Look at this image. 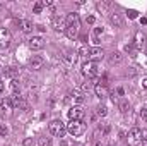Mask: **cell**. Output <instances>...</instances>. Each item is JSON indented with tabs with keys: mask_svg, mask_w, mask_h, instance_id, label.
<instances>
[{
	"mask_svg": "<svg viewBox=\"0 0 147 146\" xmlns=\"http://www.w3.org/2000/svg\"><path fill=\"white\" fill-rule=\"evenodd\" d=\"M128 17L130 19H135L137 17V10H128Z\"/></svg>",
	"mask_w": 147,
	"mask_h": 146,
	"instance_id": "31",
	"label": "cell"
},
{
	"mask_svg": "<svg viewBox=\"0 0 147 146\" xmlns=\"http://www.w3.org/2000/svg\"><path fill=\"white\" fill-rule=\"evenodd\" d=\"M135 46L137 48H144L146 46V36H144L142 31H137V35H135Z\"/></svg>",
	"mask_w": 147,
	"mask_h": 146,
	"instance_id": "17",
	"label": "cell"
},
{
	"mask_svg": "<svg viewBox=\"0 0 147 146\" xmlns=\"http://www.w3.org/2000/svg\"><path fill=\"white\" fill-rule=\"evenodd\" d=\"M43 64H45V60H43L41 57H33V59L29 60V67H31L33 71H39V69L43 67Z\"/></svg>",
	"mask_w": 147,
	"mask_h": 146,
	"instance_id": "14",
	"label": "cell"
},
{
	"mask_svg": "<svg viewBox=\"0 0 147 146\" xmlns=\"http://www.w3.org/2000/svg\"><path fill=\"white\" fill-rule=\"evenodd\" d=\"M65 23H67V28H69V26H77V28H80V21H79V16H77L75 12L67 14V17H65Z\"/></svg>",
	"mask_w": 147,
	"mask_h": 146,
	"instance_id": "10",
	"label": "cell"
},
{
	"mask_svg": "<svg viewBox=\"0 0 147 146\" xmlns=\"http://www.w3.org/2000/svg\"><path fill=\"white\" fill-rule=\"evenodd\" d=\"M67 131L72 134L74 138L82 136V134L86 132V124H84L82 120H70L69 126H67Z\"/></svg>",
	"mask_w": 147,
	"mask_h": 146,
	"instance_id": "2",
	"label": "cell"
},
{
	"mask_svg": "<svg viewBox=\"0 0 147 146\" xmlns=\"http://www.w3.org/2000/svg\"><path fill=\"white\" fill-rule=\"evenodd\" d=\"M7 132H9L7 127H5V126H0V134H2V136H7Z\"/></svg>",
	"mask_w": 147,
	"mask_h": 146,
	"instance_id": "32",
	"label": "cell"
},
{
	"mask_svg": "<svg viewBox=\"0 0 147 146\" xmlns=\"http://www.w3.org/2000/svg\"><path fill=\"white\" fill-rule=\"evenodd\" d=\"M120 110H121L123 113H127V112L130 110V103H128V100H125V98H123V100L120 102Z\"/></svg>",
	"mask_w": 147,
	"mask_h": 146,
	"instance_id": "22",
	"label": "cell"
},
{
	"mask_svg": "<svg viewBox=\"0 0 147 146\" xmlns=\"http://www.w3.org/2000/svg\"><path fill=\"white\" fill-rule=\"evenodd\" d=\"M118 95H120V96H123V95H125V91H123L121 88H118Z\"/></svg>",
	"mask_w": 147,
	"mask_h": 146,
	"instance_id": "35",
	"label": "cell"
},
{
	"mask_svg": "<svg viewBox=\"0 0 147 146\" xmlns=\"http://www.w3.org/2000/svg\"><path fill=\"white\" fill-rule=\"evenodd\" d=\"M77 57H80V59H89V48H87V46H82V48L77 52Z\"/></svg>",
	"mask_w": 147,
	"mask_h": 146,
	"instance_id": "21",
	"label": "cell"
},
{
	"mask_svg": "<svg viewBox=\"0 0 147 146\" xmlns=\"http://www.w3.org/2000/svg\"><path fill=\"white\" fill-rule=\"evenodd\" d=\"M96 113H98L99 117H106V115H108V108H106L105 105H99V107L96 108Z\"/></svg>",
	"mask_w": 147,
	"mask_h": 146,
	"instance_id": "23",
	"label": "cell"
},
{
	"mask_svg": "<svg viewBox=\"0 0 147 146\" xmlns=\"http://www.w3.org/2000/svg\"><path fill=\"white\" fill-rule=\"evenodd\" d=\"M12 110H14L12 100L3 98V100L0 102V117H10V115H12Z\"/></svg>",
	"mask_w": 147,
	"mask_h": 146,
	"instance_id": "3",
	"label": "cell"
},
{
	"mask_svg": "<svg viewBox=\"0 0 147 146\" xmlns=\"http://www.w3.org/2000/svg\"><path fill=\"white\" fill-rule=\"evenodd\" d=\"M94 93H96V96H98L99 100H105V98L108 96V88H106L105 84H96V86H94Z\"/></svg>",
	"mask_w": 147,
	"mask_h": 146,
	"instance_id": "11",
	"label": "cell"
},
{
	"mask_svg": "<svg viewBox=\"0 0 147 146\" xmlns=\"http://www.w3.org/2000/svg\"><path fill=\"white\" fill-rule=\"evenodd\" d=\"M19 28H21L22 33H31L33 31V23L28 21V19H21L19 21Z\"/></svg>",
	"mask_w": 147,
	"mask_h": 146,
	"instance_id": "15",
	"label": "cell"
},
{
	"mask_svg": "<svg viewBox=\"0 0 147 146\" xmlns=\"http://www.w3.org/2000/svg\"><path fill=\"white\" fill-rule=\"evenodd\" d=\"M10 40H12L10 31H9L7 28H0V48H5V46H9Z\"/></svg>",
	"mask_w": 147,
	"mask_h": 146,
	"instance_id": "8",
	"label": "cell"
},
{
	"mask_svg": "<svg viewBox=\"0 0 147 146\" xmlns=\"http://www.w3.org/2000/svg\"><path fill=\"white\" fill-rule=\"evenodd\" d=\"M140 115H142V117L147 120V105H144V107H142V110H140Z\"/></svg>",
	"mask_w": 147,
	"mask_h": 146,
	"instance_id": "30",
	"label": "cell"
},
{
	"mask_svg": "<svg viewBox=\"0 0 147 146\" xmlns=\"http://www.w3.org/2000/svg\"><path fill=\"white\" fill-rule=\"evenodd\" d=\"M41 10H43V3H41V2H36V3L33 5V12H34V14H41Z\"/></svg>",
	"mask_w": 147,
	"mask_h": 146,
	"instance_id": "25",
	"label": "cell"
},
{
	"mask_svg": "<svg viewBox=\"0 0 147 146\" xmlns=\"http://www.w3.org/2000/svg\"><path fill=\"white\" fill-rule=\"evenodd\" d=\"M3 5H5V3H3V2H0V9H3Z\"/></svg>",
	"mask_w": 147,
	"mask_h": 146,
	"instance_id": "39",
	"label": "cell"
},
{
	"mask_svg": "<svg viewBox=\"0 0 147 146\" xmlns=\"http://www.w3.org/2000/svg\"><path fill=\"white\" fill-rule=\"evenodd\" d=\"M110 2H99V3H98V5H96V7H98V9H99V10H106V9H110Z\"/></svg>",
	"mask_w": 147,
	"mask_h": 146,
	"instance_id": "26",
	"label": "cell"
},
{
	"mask_svg": "<svg viewBox=\"0 0 147 146\" xmlns=\"http://www.w3.org/2000/svg\"><path fill=\"white\" fill-rule=\"evenodd\" d=\"M12 105H14V108H26V102H24V98L19 96V95H14Z\"/></svg>",
	"mask_w": 147,
	"mask_h": 146,
	"instance_id": "16",
	"label": "cell"
},
{
	"mask_svg": "<svg viewBox=\"0 0 147 146\" xmlns=\"http://www.w3.org/2000/svg\"><path fill=\"white\" fill-rule=\"evenodd\" d=\"M103 59H105V50H103V48L94 46V48L89 50V60H91V62H99V60H103Z\"/></svg>",
	"mask_w": 147,
	"mask_h": 146,
	"instance_id": "7",
	"label": "cell"
},
{
	"mask_svg": "<svg viewBox=\"0 0 147 146\" xmlns=\"http://www.w3.org/2000/svg\"><path fill=\"white\" fill-rule=\"evenodd\" d=\"M123 62V55L120 53V52H113L110 55V64L111 65H115V64H121Z\"/></svg>",
	"mask_w": 147,
	"mask_h": 146,
	"instance_id": "18",
	"label": "cell"
},
{
	"mask_svg": "<svg viewBox=\"0 0 147 146\" xmlns=\"http://www.w3.org/2000/svg\"><path fill=\"white\" fill-rule=\"evenodd\" d=\"M0 93H3V83L0 81Z\"/></svg>",
	"mask_w": 147,
	"mask_h": 146,
	"instance_id": "36",
	"label": "cell"
},
{
	"mask_svg": "<svg viewBox=\"0 0 147 146\" xmlns=\"http://www.w3.org/2000/svg\"><path fill=\"white\" fill-rule=\"evenodd\" d=\"M48 131L51 136H57V138H63V134L67 132V127L62 120H51L50 126H48Z\"/></svg>",
	"mask_w": 147,
	"mask_h": 146,
	"instance_id": "1",
	"label": "cell"
},
{
	"mask_svg": "<svg viewBox=\"0 0 147 146\" xmlns=\"http://www.w3.org/2000/svg\"><path fill=\"white\" fill-rule=\"evenodd\" d=\"M142 83H144V88H147V77L144 79V81H142Z\"/></svg>",
	"mask_w": 147,
	"mask_h": 146,
	"instance_id": "38",
	"label": "cell"
},
{
	"mask_svg": "<svg viewBox=\"0 0 147 146\" xmlns=\"http://www.w3.org/2000/svg\"><path fill=\"white\" fill-rule=\"evenodd\" d=\"M110 23L115 26V28H121V24H123L121 16H120V14H111L110 16Z\"/></svg>",
	"mask_w": 147,
	"mask_h": 146,
	"instance_id": "19",
	"label": "cell"
},
{
	"mask_svg": "<svg viewBox=\"0 0 147 146\" xmlns=\"http://www.w3.org/2000/svg\"><path fill=\"white\" fill-rule=\"evenodd\" d=\"M70 100H72L74 105H80V103L84 102V95H82L80 91L74 89V91H70Z\"/></svg>",
	"mask_w": 147,
	"mask_h": 146,
	"instance_id": "13",
	"label": "cell"
},
{
	"mask_svg": "<svg viewBox=\"0 0 147 146\" xmlns=\"http://www.w3.org/2000/svg\"><path fill=\"white\" fill-rule=\"evenodd\" d=\"M10 89L17 95V91H19V81H17V79H12V81H10Z\"/></svg>",
	"mask_w": 147,
	"mask_h": 146,
	"instance_id": "24",
	"label": "cell"
},
{
	"mask_svg": "<svg viewBox=\"0 0 147 146\" xmlns=\"http://www.w3.org/2000/svg\"><path fill=\"white\" fill-rule=\"evenodd\" d=\"M84 115H86V112L80 105H74L72 108L69 110V119L70 120H82Z\"/></svg>",
	"mask_w": 147,
	"mask_h": 146,
	"instance_id": "6",
	"label": "cell"
},
{
	"mask_svg": "<svg viewBox=\"0 0 147 146\" xmlns=\"http://www.w3.org/2000/svg\"><path fill=\"white\" fill-rule=\"evenodd\" d=\"M140 143H142L144 146H147V129L142 131V139H140Z\"/></svg>",
	"mask_w": 147,
	"mask_h": 146,
	"instance_id": "29",
	"label": "cell"
},
{
	"mask_svg": "<svg viewBox=\"0 0 147 146\" xmlns=\"http://www.w3.org/2000/svg\"><path fill=\"white\" fill-rule=\"evenodd\" d=\"M53 28L55 31H67V23L63 17H55L53 19Z\"/></svg>",
	"mask_w": 147,
	"mask_h": 146,
	"instance_id": "12",
	"label": "cell"
},
{
	"mask_svg": "<svg viewBox=\"0 0 147 146\" xmlns=\"http://www.w3.org/2000/svg\"><path fill=\"white\" fill-rule=\"evenodd\" d=\"M94 21H96V19H94L92 16H89V17H87V23H89V24H94Z\"/></svg>",
	"mask_w": 147,
	"mask_h": 146,
	"instance_id": "34",
	"label": "cell"
},
{
	"mask_svg": "<svg viewBox=\"0 0 147 146\" xmlns=\"http://www.w3.org/2000/svg\"><path fill=\"white\" fill-rule=\"evenodd\" d=\"M2 74H5V71H3V67L0 65V76H2Z\"/></svg>",
	"mask_w": 147,
	"mask_h": 146,
	"instance_id": "37",
	"label": "cell"
},
{
	"mask_svg": "<svg viewBox=\"0 0 147 146\" xmlns=\"http://www.w3.org/2000/svg\"><path fill=\"white\" fill-rule=\"evenodd\" d=\"M128 145L130 146H135V145H139L140 143V139H142V131L139 129V127H134L130 132H128Z\"/></svg>",
	"mask_w": 147,
	"mask_h": 146,
	"instance_id": "5",
	"label": "cell"
},
{
	"mask_svg": "<svg viewBox=\"0 0 147 146\" xmlns=\"http://www.w3.org/2000/svg\"><path fill=\"white\" fill-rule=\"evenodd\" d=\"M65 33H67V36L70 38V40H75L77 35H79V28H77V26H69Z\"/></svg>",
	"mask_w": 147,
	"mask_h": 146,
	"instance_id": "20",
	"label": "cell"
},
{
	"mask_svg": "<svg viewBox=\"0 0 147 146\" xmlns=\"http://www.w3.org/2000/svg\"><path fill=\"white\" fill-rule=\"evenodd\" d=\"M28 45H29L31 50H43V48H45V40H43L41 36H33L31 40H29Z\"/></svg>",
	"mask_w": 147,
	"mask_h": 146,
	"instance_id": "9",
	"label": "cell"
},
{
	"mask_svg": "<svg viewBox=\"0 0 147 146\" xmlns=\"http://www.w3.org/2000/svg\"><path fill=\"white\" fill-rule=\"evenodd\" d=\"M5 74H7V76H10V77H16V76H17V69H16V67H7Z\"/></svg>",
	"mask_w": 147,
	"mask_h": 146,
	"instance_id": "27",
	"label": "cell"
},
{
	"mask_svg": "<svg viewBox=\"0 0 147 146\" xmlns=\"http://www.w3.org/2000/svg\"><path fill=\"white\" fill-rule=\"evenodd\" d=\"M39 145L41 146H50L51 145V139H50V138H41V139H39Z\"/></svg>",
	"mask_w": 147,
	"mask_h": 146,
	"instance_id": "28",
	"label": "cell"
},
{
	"mask_svg": "<svg viewBox=\"0 0 147 146\" xmlns=\"http://www.w3.org/2000/svg\"><path fill=\"white\" fill-rule=\"evenodd\" d=\"M41 3H43V7H48V5H51V2H50V0H43Z\"/></svg>",
	"mask_w": 147,
	"mask_h": 146,
	"instance_id": "33",
	"label": "cell"
},
{
	"mask_svg": "<svg viewBox=\"0 0 147 146\" xmlns=\"http://www.w3.org/2000/svg\"><path fill=\"white\" fill-rule=\"evenodd\" d=\"M82 74H84L86 77H89V79H91V77H96V76H98V67H96V64L91 62V60H89V62H84V64H82Z\"/></svg>",
	"mask_w": 147,
	"mask_h": 146,
	"instance_id": "4",
	"label": "cell"
}]
</instances>
